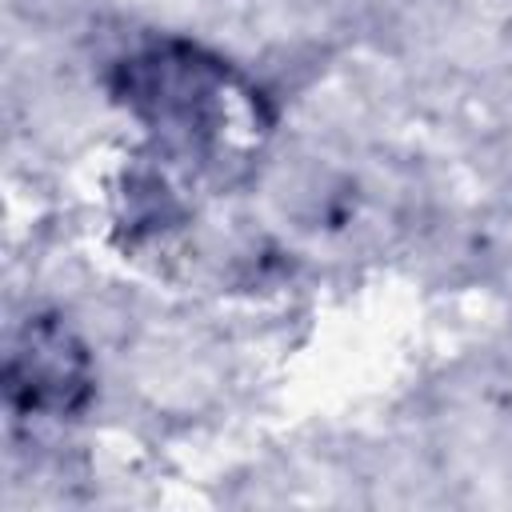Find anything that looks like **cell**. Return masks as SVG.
<instances>
[{
    "label": "cell",
    "instance_id": "cell-1",
    "mask_svg": "<svg viewBox=\"0 0 512 512\" xmlns=\"http://www.w3.org/2000/svg\"><path fill=\"white\" fill-rule=\"evenodd\" d=\"M8 404L24 416H68L92 392V368L80 340L56 320H28L4 364Z\"/></svg>",
    "mask_w": 512,
    "mask_h": 512
}]
</instances>
